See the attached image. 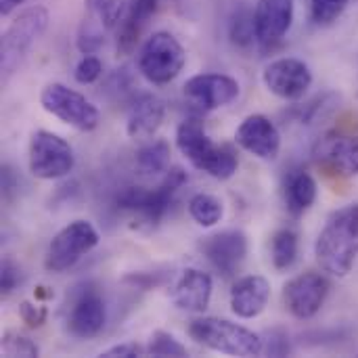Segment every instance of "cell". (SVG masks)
<instances>
[{
	"label": "cell",
	"mask_w": 358,
	"mask_h": 358,
	"mask_svg": "<svg viewBox=\"0 0 358 358\" xmlns=\"http://www.w3.org/2000/svg\"><path fill=\"white\" fill-rule=\"evenodd\" d=\"M321 268L334 277H346L358 256V206H346L329 216L315 243Z\"/></svg>",
	"instance_id": "6da1fadb"
},
{
	"label": "cell",
	"mask_w": 358,
	"mask_h": 358,
	"mask_svg": "<svg viewBox=\"0 0 358 358\" xmlns=\"http://www.w3.org/2000/svg\"><path fill=\"white\" fill-rule=\"evenodd\" d=\"M178 151L201 172L216 180H229L239 168L237 153L229 145H216L199 120H185L176 130Z\"/></svg>",
	"instance_id": "7a4b0ae2"
},
{
	"label": "cell",
	"mask_w": 358,
	"mask_h": 358,
	"mask_svg": "<svg viewBox=\"0 0 358 358\" xmlns=\"http://www.w3.org/2000/svg\"><path fill=\"white\" fill-rule=\"evenodd\" d=\"M189 336L197 344L229 357H260L264 352V344L258 334L220 317H201L191 321Z\"/></svg>",
	"instance_id": "3957f363"
},
{
	"label": "cell",
	"mask_w": 358,
	"mask_h": 358,
	"mask_svg": "<svg viewBox=\"0 0 358 358\" xmlns=\"http://www.w3.org/2000/svg\"><path fill=\"white\" fill-rule=\"evenodd\" d=\"M187 52L170 31H155L138 52V71L151 84H170L185 67Z\"/></svg>",
	"instance_id": "277c9868"
},
{
	"label": "cell",
	"mask_w": 358,
	"mask_h": 358,
	"mask_svg": "<svg viewBox=\"0 0 358 358\" xmlns=\"http://www.w3.org/2000/svg\"><path fill=\"white\" fill-rule=\"evenodd\" d=\"M185 182H187V174L180 168H174L166 174V178L155 189L128 187L117 197V206L122 210L134 212L136 216H141V220H145L149 224H157L170 210L178 189Z\"/></svg>",
	"instance_id": "5b68a950"
},
{
	"label": "cell",
	"mask_w": 358,
	"mask_h": 358,
	"mask_svg": "<svg viewBox=\"0 0 358 358\" xmlns=\"http://www.w3.org/2000/svg\"><path fill=\"white\" fill-rule=\"evenodd\" d=\"M99 243V233L88 220H73L63 227L48 243L44 268L48 273H65L76 266Z\"/></svg>",
	"instance_id": "8992f818"
},
{
	"label": "cell",
	"mask_w": 358,
	"mask_h": 358,
	"mask_svg": "<svg viewBox=\"0 0 358 358\" xmlns=\"http://www.w3.org/2000/svg\"><path fill=\"white\" fill-rule=\"evenodd\" d=\"M40 103L44 111H48L50 115L59 117L61 122L82 132L94 130L101 122V113L96 105H92L82 92L59 82H52L42 90Z\"/></svg>",
	"instance_id": "52a82bcc"
},
{
	"label": "cell",
	"mask_w": 358,
	"mask_h": 358,
	"mask_svg": "<svg viewBox=\"0 0 358 358\" xmlns=\"http://www.w3.org/2000/svg\"><path fill=\"white\" fill-rule=\"evenodd\" d=\"M71 145L55 132L38 130L29 141V172L40 180H57L73 170Z\"/></svg>",
	"instance_id": "ba28073f"
},
{
	"label": "cell",
	"mask_w": 358,
	"mask_h": 358,
	"mask_svg": "<svg viewBox=\"0 0 358 358\" xmlns=\"http://www.w3.org/2000/svg\"><path fill=\"white\" fill-rule=\"evenodd\" d=\"M48 25V10L44 6H29L25 8L4 31L2 36V69L10 73L21 59L29 52L36 40L46 31Z\"/></svg>",
	"instance_id": "9c48e42d"
},
{
	"label": "cell",
	"mask_w": 358,
	"mask_h": 358,
	"mask_svg": "<svg viewBox=\"0 0 358 358\" xmlns=\"http://www.w3.org/2000/svg\"><path fill=\"white\" fill-rule=\"evenodd\" d=\"M329 281L321 273H304L294 277L283 287V302L285 308L296 319H313L325 304L329 296Z\"/></svg>",
	"instance_id": "30bf717a"
},
{
	"label": "cell",
	"mask_w": 358,
	"mask_h": 358,
	"mask_svg": "<svg viewBox=\"0 0 358 358\" xmlns=\"http://www.w3.org/2000/svg\"><path fill=\"white\" fill-rule=\"evenodd\" d=\"M262 80L275 96L285 101H298L308 92L313 84V71L304 61L285 57L268 63L262 73Z\"/></svg>",
	"instance_id": "8fae6325"
},
{
	"label": "cell",
	"mask_w": 358,
	"mask_h": 358,
	"mask_svg": "<svg viewBox=\"0 0 358 358\" xmlns=\"http://www.w3.org/2000/svg\"><path fill=\"white\" fill-rule=\"evenodd\" d=\"M185 96L199 109L214 111L239 96V82L224 73H199L187 80Z\"/></svg>",
	"instance_id": "7c38bea8"
},
{
	"label": "cell",
	"mask_w": 358,
	"mask_h": 358,
	"mask_svg": "<svg viewBox=\"0 0 358 358\" xmlns=\"http://www.w3.org/2000/svg\"><path fill=\"white\" fill-rule=\"evenodd\" d=\"M201 252L220 275L233 277L248 256V237L241 231H222L206 237Z\"/></svg>",
	"instance_id": "4fadbf2b"
},
{
	"label": "cell",
	"mask_w": 358,
	"mask_h": 358,
	"mask_svg": "<svg viewBox=\"0 0 358 358\" xmlns=\"http://www.w3.org/2000/svg\"><path fill=\"white\" fill-rule=\"evenodd\" d=\"M235 141L241 149H245L248 153L260 159H275L281 149V134L275 122L262 113L248 115L239 124L235 132Z\"/></svg>",
	"instance_id": "5bb4252c"
},
{
	"label": "cell",
	"mask_w": 358,
	"mask_h": 358,
	"mask_svg": "<svg viewBox=\"0 0 358 358\" xmlns=\"http://www.w3.org/2000/svg\"><path fill=\"white\" fill-rule=\"evenodd\" d=\"M315 157L319 164L329 168L342 176H357L358 174V136L357 134H342L331 132L323 136L315 149Z\"/></svg>",
	"instance_id": "9a60e30c"
},
{
	"label": "cell",
	"mask_w": 358,
	"mask_h": 358,
	"mask_svg": "<svg viewBox=\"0 0 358 358\" xmlns=\"http://www.w3.org/2000/svg\"><path fill=\"white\" fill-rule=\"evenodd\" d=\"M294 0H258L254 10L256 38L262 44L279 42L294 23Z\"/></svg>",
	"instance_id": "2e32d148"
},
{
	"label": "cell",
	"mask_w": 358,
	"mask_h": 358,
	"mask_svg": "<svg viewBox=\"0 0 358 358\" xmlns=\"http://www.w3.org/2000/svg\"><path fill=\"white\" fill-rule=\"evenodd\" d=\"M214 281L199 268H187L172 285V302L187 313H203L210 306Z\"/></svg>",
	"instance_id": "e0dca14e"
},
{
	"label": "cell",
	"mask_w": 358,
	"mask_h": 358,
	"mask_svg": "<svg viewBox=\"0 0 358 358\" xmlns=\"http://www.w3.org/2000/svg\"><path fill=\"white\" fill-rule=\"evenodd\" d=\"M105 321V302L94 292H86L73 302L67 317V329L78 340H90L103 331Z\"/></svg>",
	"instance_id": "ac0fdd59"
},
{
	"label": "cell",
	"mask_w": 358,
	"mask_h": 358,
	"mask_svg": "<svg viewBox=\"0 0 358 358\" xmlns=\"http://www.w3.org/2000/svg\"><path fill=\"white\" fill-rule=\"evenodd\" d=\"M164 117H166L164 101L151 92H143L128 107L126 132L130 138H149L159 130Z\"/></svg>",
	"instance_id": "d6986e66"
},
{
	"label": "cell",
	"mask_w": 358,
	"mask_h": 358,
	"mask_svg": "<svg viewBox=\"0 0 358 358\" xmlns=\"http://www.w3.org/2000/svg\"><path fill=\"white\" fill-rule=\"evenodd\" d=\"M271 300V283L260 275L241 277L231 289V310L239 319H256Z\"/></svg>",
	"instance_id": "ffe728a7"
},
{
	"label": "cell",
	"mask_w": 358,
	"mask_h": 358,
	"mask_svg": "<svg viewBox=\"0 0 358 358\" xmlns=\"http://www.w3.org/2000/svg\"><path fill=\"white\" fill-rule=\"evenodd\" d=\"M157 2L159 0H130V6H128L124 19L120 23V29H117V50L120 52L126 55L136 46V40H138L143 27L157 10Z\"/></svg>",
	"instance_id": "44dd1931"
},
{
	"label": "cell",
	"mask_w": 358,
	"mask_h": 358,
	"mask_svg": "<svg viewBox=\"0 0 358 358\" xmlns=\"http://www.w3.org/2000/svg\"><path fill=\"white\" fill-rule=\"evenodd\" d=\"M285 201L294 216H302L317 201V180L308 172L292 174L285 187Z\"/></svg>",
	"instance_id": "7402d4cb"
},
{
	"label": "cell",
	"mask_w": 358,
	"mask_h": 358,
	"mask_svg": "<svg viewBox=\"0 0 358 358\" xmlns=\"http://www.w3.org/2000/svg\"><path fill=\"white\" fill-rule=\"evenodd\" d=\"M189 214L199 227L210 229L222 220L224 206L218 197H214L210 193H197L189 199Z\"/></svg>",
	"instance_id": "603a6c76"
},
{
	"label": "cell",
	"mask_w": 358,
	"mask_h": 358,
	"mask_svg": "<svg viewBox=\"0 0 358 358\" xmlns=\"http://www.w3.org/2000/svg\"><path fill=\"white\" fill-rule=\"evenodd\" d=\"M170 166V145L166 141H153L136 153V168L143 174H162Z\"/></svg>",
	"instance_id": "cb8c5ba5"
},
{
	"label": "cell",
	"mask_w": 358,
	"mask_h": 358,
	"mask_svg": "<svg viewBox=\"0 0 358 358\" xmlns=\"http://www.w3.org/2000/svg\"><path fill=\"white\" fill-rule=\"evenodd\" d=\"M273 264L277 271H287L298 258V235L292 229H281L273 235L271 243Z\"/></svg>",
	"instance_id": "d4e9b609"
},
{
	"label": "cell",
	"mask_w": 358,
	"mask_h": 358,
	"mask_svg": "<svg viewBox=\"0 0 358 358\" xmlns=\"http://www.w3.org/2000/svg\"><path fill=\"white\" fill-rule=\"evenodd\" d=\"M86 8L90 19L99 21L105 29H113L124 19L122 0H86Z\"/></svg>",
	"instance_id": "484cf974"
},
{
	"label": "cell",
	"mask_w": 358,
	"mask_h": 358,
	"mask_svg": "<svg viewBox=\"0 0 358 358\" xmlns=\"http://www.w3.org/2000/svg\"><path fill=\"white\" fill-rule=\"evenodd\" d=\"M147 355L159 358H182L187 357V348L172 334H168V331H153L151 340H149V346H147Z\"/></svg>",
	"instance_id": "4316f807"
},
{
	"label": "cell",
	"mask_w": 358,
	"mask_h": 358,
	"mask_svg": "<svg viewBox=\"0 0 358 358\" xmlns=\"http://www.w3.org/2000/svg\"><path fill=\"white\" fill-rule=\"evenodd\" d=\"M105 27L94 19H84L80 31H78V48L82 55H94L105 44Z\"/></svg>",
	"instance_id": "83f0119b"
},
{
	"label": "cell",
	"mask_w": 358,
	"mask_h": 358,
	"mask_svg": "<svg viewBox=\"0 0 358 358\" xmlns=\"http://www.w3.org/2000/svg\"><path fill=\"white\" fill-rule=\"evenodd\" d=\"M348 0H310V15L317 25H331L346 10Z\"/></svg>",
	"instance_id": "f1b7e54d"
},
{
	"label": "cell",
	"mask_w": 358,
	"mask_h": 358,
	"mask_svg": "<svg viewBox=\"0 0 358 358\" xmlns=\"http://www.w3.org/2000/svg\"><path fill=\"white\" fill-rule=\"evenodd\" d=\"M231 38L235 44L239 46H248L254 38H256V27H254V15H250L248 10H241L235 15L233 23H231Z\"/></svg>",
	"instance_id": "f546056e"
},
{
	"label": "cell",
	"mask_w": 358,
	"mask_h": 358,
	"mask_svg": "<svg viewBox=\"0 0 358 358\" xmlns=\"http://www.w3.org/2000/svg\"><path fill=\"white\" fill-rule=\"evenodd\" d=\"M103 76V63L94 55H84L73 69V78L78 84H94Z\"/></svg>",
	"instance_id": "4dcf8cb0"
},
{
	"label": "cell",
	"mask_w": 358,
	"mask_h": 358,
	"mask_svg": "<svg viewBox=\"0 0 358 358\" xmlns=\"http://www.w3.org/2000/svg\"><path fill=\"white\" fill-rule=\"evenodd\" d=\"M2 352L6 357H38L40 350L38 346L29 340V338H23V336H17V334H8L4 336L2 340Z\"/></svg>",
	"instance_id": "1f68e13d"
},
{
	"label": "cell",
	"mask_w": 358,
	"mask_h": 358,
	"mask_svg": "<svg viewBox=\"0 0 358 358\" xmlns=\"http://www.w3.org/2000/svg\"><path fill=\"white\" fill-rule=\"evenodd\" d=\"M19 283H21V271H19V266H17L10 258H4V260H2V268H0L2 294L8 296L13 289H17Z\"/></svg>",
	"instance_id": "d6a6232c"
},
{
	"label": "cell",
	"mask_w": 358,
	"mask_h": 358,
	"mask_svg": "<svg viewBox=\"0 0 358 358\" xmlns=\"http://www.w3.org/2000/svg\"><path fill=\"white\" fill-rule=\"evenodd\" d=\"M19 315H21V319H23V323L27 327L36 329V327H42L46 323L48 310L44 306H36V304H29V302H21Z\"/></svg>",
	"instance_id": "836d02e7"
},
{
	"label": "cell",
	"mask_w": 358,
	"mask_h": 358,
	"mask_svg": "<svg viewBox=\"0 0 358 358\" xmlns=\"http://www.w3.org/2000/svg\"><path fill=\"white\" fill-rule=\"evenodd\" d=\"M147 350H143L141 346H136V344H120V346H113V348H109V350H105V352H101V357H107V358H136V357H143Z\"/></svg>",
	"instance_id": "e575fe53"
},
{
	"label": "cell",
	"mask_w": 358,
	"mask_h": 358,
	"mask_svg": "<svg viewBox=\"0 0 358 358\" xmlns=\"http://www.w3.org/2000/svg\"><path fill=\"white\" fill-rule=\"evenodd\" d=\"M25 0H0V10L2 15H10L19 4H23Z\"/></svg>",
	"instance_id": "d590c367"
}]
</instances>
